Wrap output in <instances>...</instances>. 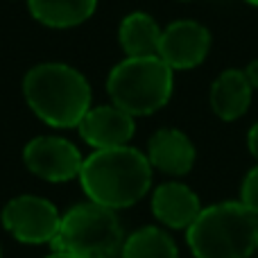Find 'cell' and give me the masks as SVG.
Instances as JSON below:
<instances>
[{
	"label": "cell",
	"mask_w": 258,
	"mask_h": 258,
	"mask_svg": "<svg viewBox=\"0 0 258 258\" xmlns=\"http://www.w3.org/2000/svg\"><path fill=\"white\" fill-rule=\"evenodd\" d=\"M120 258H179V249L161 227H143L125 238Z\"/></svg>",
	"instance_id": "15"
},
{
	"label": "cell",
	"mask_w": 258,
	"mask_h": 258,
	"mask_svg": "<svg viewBox=\"0 0 258 258\" xmlns=\"http://www.w3.org/2000/svg\"><path fill=\"white\" fill-rule=\"evenodd\" d=\"M0 258H3V249H0Z\"/></svg>",
	"instance_id": "22"
},
{
	"label": "cell",
	"mask_w": 258,
	"mask_h": 258,
	"mask_svg": "<svg viewBox=\"0 0 258 258\" xmlns=\"http://www.w3.org/2000/svg\"><path fill=\"white\" fill-rule=\"evenodd\" d=\"M30 109L50 127H77L91 109V84L77 68L66 63H39L23 80Z\"/></svg>",
	"instance_id": "2"
},
{
	"label": "cell",
	"mask_w": 258,
	"mask_h": 258,
	"mask_svg": "<svg viewBox=\"0 0 258 258\" xmlns=\"http://www.w3.org/2000/svg\"><path fill=\"white\" fill-rule=\"evenodd\" d=\"M77 179L89 202L120 211L147 195L152 186V165L147 154L129 145L95 150L84 159Z\"/></svg>",
	"instance_id": "1"
},
{
	"label": "cell",
	"mask_w": 258,
	"mask_h": 258,
	"mask_svg": "<svg viewBox=\"0 0 258 258\" xmlns=\"http://www.w3.org/2000/svg\"><path fill=\"white\" fill-rule=\"evenodd\" d=\"M45 258H77V256L68 254V251H57V249H52V254H48Z\"/></svg>",
	"instance_id": "19"
},
{
	"label": "cell",
	"mask_w": 258,
	"mask_h": 258,
	"mask_svg": "<svg viewBox=\"0 0 258 258\" xmlns=\"http://www.w3.org/2000/svg\"><path fill=\"white\" fill-rule=\"evenodd\" d=\"M247 145H249V152L254 154V159L258 161V122L251 125L249 134H247Z\"/></svg>",
	"instance_id": "17"
},
{
	"label": "cell",
	"mask_w": 258,
	"mask_h": 258,
	"mask_svg": "<svg viewBox=\"0 0 258 258\" xmlns=\"http://www.w3.org/2000/svg\"><path fill=\"white\" fill-rule=\"evenodd\" d=\"M27 7L34 21L66 30L89 21L98 7V0H27Z\"/></svg>",
	"instance_id": "14"
},
{
	"label": "cell",
	"mask_w": 258,
	"mask_h": 258,
	"mask_svg": "<svg viewBox=\"0 0 258 258\" xmlns=\"http://www.w3.org/2000/svg\"><path fill=\"white\" fill-rule=\"evenodd\" d=\"M125 238L116 211L82 202L61 215V227L50 247L77 258H120Z\"/></svg>",
	"instance_id": "5"
},
{
	"label": "cell",
	"mask_w": 258,
	"mask_h": 258,
	"mask_svg": "<svg viewBox=\"0 0 258 258\" xmlns=\"http://www.w3.org/2000/svg\"><path fill=\"white\" fill-rule=\"evenodd\" d=\"M251 93H254V89L247 82L245 71L229 68V71L220 73L215 77V82L211 84L209 102L220 120L231 122L247 113V109L251 104Z\"/></svg>",
	"instance_id": "12"
},
{
	"label": "cell",
	"mask_w": 258,
	"mask_h": 258,
	"mask_svg": "<svg viewBox=\"0 0 258 258\" xmlns=\"http://www.w3.org/2000/svg\"><path fill=\"white\" fill-rule=\"evenodd\" d=\"M152 213L170 229H188L202 213L200 197L181 181H165L152 195Z\"/></svg>",
	"instance_id": "11"
},
{
	"label": "cell",
	"mask_w": 258,
	"mask_h": 258,
	"mask_svg": "<svg viewBox=\"0 0 258 258\" xmlns=\"http://www.w3.org/2000/svg\"><path fill=\"white\" fill-rule=\"evenodd\" d=\"M245 77L251 84V89H258V59H254V61L245 68Z\"/></svg>",
	"instance_id": "18"
},
{
	"label": "cell",
	"mask_w": 258,
	"mask_h": 258,
	"mask_svg": "<svg viewBox=\"0 0 258 258\" xmlns=\"http://www.w3.org/2000/svg\"><path fill=\"white\" fill-rule=\"evenodd\" d=\"M240 202L251 211L254 215H258V165L251 168L245 174L240 186Z\"/></svg>",
	"instance_id": "16"
},
{
	"label": "cell",
	"mask_w": 258,
	"mask_h": 258,
	"mask_svg": "<svg viewBox=\"0 0 258 258\" xmlns=\"http://www.w3.org/2000/svg\"><path fill=\"white\" fill-rule=\"evenodd\" d=\"M77 129L84 143H89L93 150H113L129 145L136 125L134 116L118 109L116 104H102V107H91Z\"/></svg>",
	"instance_id": "9"
},
{
	"label": "cell",
	"mask_w": 258,
	"mask_h": 258,
	"mask_svg": "<svg viewBox=\"0 0 258 258\" xmlns=\"http://www.w3.org/2000/svg\"><path fill=\"white\" fill-rule=\"evenodd\" d=\"M256 249H258V233H256Z\"/></svg>",
	"instance_id": "21"
},
{
	"label": "cell",
	"mask_w": 258,
	"mask_h": 258,
	"mask_svg": "<svg viewBox=\"0 0 258 258\" xmlns=\"http://www.w3.org/2000/svg\"><path fill=\"white\" fill-rule=\"evenodd\" d=\"M161 27L145 12H132L122 18L118 41L127 57H159Z\"/></svg>",
	"instance_id": "13"
},
{
	"label": "cell",
	"mask_w": 258,
	"mask_h": 258,
	"mask_svg": "<svg viewBox=\"0 0 258 258\" xmlns=\"http://www.w3.org/2000/svg\"><path fill=\"white\" fill-rule=\"evenodd\" d=\"M174 71L161 57H127L111 68L107 93L129 116H150L172 98Z\"/></svg>",
	"instance_id": "4"
},
{
	"label": "cell",
	"mask_w": 258,
	"mask_h": 258,
	"mask_svg": "<svg viewBox=\"0 0 258 258\" xmlns=\"http://www.w3.org/2000/svg\"><path fill=\"white\" fill-rule=\"evenodd\" d=\"M245 3H249V5H254V7H258V0H245Z\"/></svg>",
	"instance_id": "20"
},
{
	"label": "cell",
	"mask_w": 258,
	"mask_h": 258,
	"mask_svg": "<svg viewBox=\"0 0 258 258\" xmlns=\"http://www.w3.org/2000/svg\"><path fill=\"white\" fill-rule=\"evenodd\" d=\"M23 163L32 174L50 183H66L82 172L84 156L75 145L59 136L32 138L23 150Z\"/></svg>",
	"instance_id": "7"
},
{
	"label": "cell",
	"mask_w": 258,
	"mask_h": 258,
	"mask_svg": "<svg viewBox=\"0 0 258 258\" xmlns=\"http://www.w3.org/2000/svg\"><path fill=\"white\" fill-rule=\"evenodd\" d=\"M195 145L183 132L172 127L159 129L147 143V161L152 168L172 177H183L195 165Z\"/></svg>",
	"instance_id": "10"
},
{
	"label": "cell",
	"mask_w": 258,
	"mask_h": 258,
	"mask_svg": "<svg viewBox=\"0 0 258 258\" xmlns=\"http://www.w3.org/2000/svg\"><path fill=\"white\" fill-rule=\"evenodd\" d=\"M258 215L242 202L206 206L186 229V240L195 258H249L256 251Z\"/></svg>",
	"instance_id": "3"
},
{
	"label": "cell",
	"mask_w": 258,
	"mask_h": 258,
	"mask_svg": "<svg viewBox=\"0 0 258 258\" xmlns=\"http://www.w3.org/2000/svg\"><path fill=\"white\" fill-rule=\"evenodd\" d=\"M0 222L21 245H52L61 227V213L45 197L18 195L3 206Z\"/></svg>",
	"instance_id": "6"
},
{
	"label": "cell",
	"mask_w": 258,
	"mask_h": 258,
	"mask_svg": "<svg viewBox=\"0 0 258 258\" xmlns=\"http://www.w3.org/2000/svg\"><path fill=\"white\" fill-rule=\"evenodd\" d=\"M211 50V32L197 21H174L161 32L159 57L172 71L197 68Z\"/></svg>",
	"instance_id": "8"
}]
</instances>
